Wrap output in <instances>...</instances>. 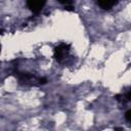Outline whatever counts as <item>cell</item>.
<instances>
[{
  "instance_id": "6da1fadb",
  "label": "cell",
  "mask_w": 131,
  "mask_h": 131,
  "mask_svg": "<svg viewBox=\"0 0 131 131\" xmlns=\"http://www.w3.org/2000/svg\"><path fill=\"white\" fill-rule=\"evenodd\" d=\"M53 58L60 64H70L74 60V54L71 44L60 42L53 48Z\"/></svg>"
},
{
  "instance_id": "7a4b0ae2",
  "label": "cell",
  "mask_w": 131,
  "mask_h": 131,
  "mask_svg": "<svg viewBox=\"0 0 131 131\" xmlns=\"http://www.w3.org/2000/svg\"><path fill=\"white\" fill-rule=\"evenodd\" d=\"M14 75H15V78L18 80V82L20 84H24V85H28V86H42V85L47 83V79L46 78L34 75L32 73L15 71Z\"/></svg>"
},
{
  "instance_id": "3957f363",
  "label": "cell",
  "mask_w": 131,
  "mask_h": 131,
  "mask_svg": "<svg viewBox=\"0 0 131 131\" xmlns=\"http://www.w3.org/2000/svg\"><path fill=\"white\" fill-rule=\"evenodd\" d=\"M27 4V7L35 14H38L44 7V5L46 4L45 1H33V0H30V1H27L26 2Z\"/></svg>"
},
{
  "instance_id": "277c9868",
  "label": "cell",
  "mask_w": 131,
  "mask_h": 131,
  "mask_svg": "<svg viewBox=\"0 0 131 131\" xmlns=\"http://www.w3.org/2000/svg\"><path fill=\"white\" fill-rule=\"evenodd\" d=\"M116 99L123 105L127 104V103H131V91H128L124 94H120L116 96Z\"/></svg>"
},
{
  "instance_id": "5b68a950",
  "label": "cell",
  "mask_w": 131,
  "mask_h": 131,
  "mask_svg": "<svg viewBox=\"0 0 131 131\" xmlns=\"http://www.w3.org/2000/svg\"><path fill=\"white\" fill-rule=\"evenodd\" d=\"M117 1H111V0H99L97 1V4L98 6L101 8V9H104V10H108L111 8H113L115 5H117Z\"/></svg>"
},
{
  "instance_id": "8992f818",
  "label": "cell",
  "mask_w": 131,
  "mask_h": 131,
  "mask_svg": "<svg viewBox=\"0 0 131 131\" xmlns=\"http://www.w3.org/2000/svg\"><path fill=\"white\" fill-rule=\"evenodd\" d=\"M124 116H125V119H126L128 122H131V107L126 111V113H125Z\"/></svg>"
},
{
  "instance_id": "52a82bcc",
  "label": "cell",
  "mask_w": 131,
  "mask_h": 131,
  "mask_svg": "<svg viewBox=\"0 0 131 131\" xmlns=\"http://www.w3.org/2000/svg\"><path fill=\"white\" fill-rule=\"evenodd\" d=\"M114 131H125V130L123 128H121V127H117V128L114 129Z\"/></svg>"
}]
</instances>
